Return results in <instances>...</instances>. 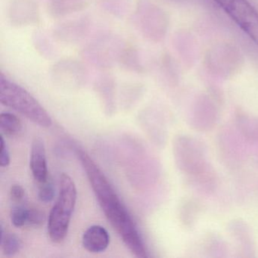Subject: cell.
Instances as JSON below:
<instances>
[{
	"mask_svg": "<svg viewBox=\"0 0 258 258\" xmlns=\"http://www.w3.org/2000/svg\"><path fill=\"white\" fill-rule=\"evenodd\" d=\"M258 46V13L247 0H214Z\"/></svg>",
	"mask_w": 258,
	"mask_h": 258,
	"instance_id": "cell-4",
	"label": "cell"
},
{
	"mask_svg": "<svg viewBox=\"0 0 258 258\" xmlns=\"http://www.w3.org/2000/svg\"><path fill=\"white\" fill-rule=\"evenodd\" d=\"M54 196H55V189L52 184L47 182L42 184L38 194L39 199L41 202L45 203L51 202L53 199Z\"/></svg>",
	"mask_w": 258,
	"mask_h": 258,
	"instance_id": "cell-11",
	"label": "cell"
},
{
	"mask_svg": "<svg viewBox=\"0 0 258 258\" xmlns=\"http://www.w3.org/2000/svg\"><path fill=\"white\" fill-rule=\"evenodd\" d=\"M110 243L108 231L102 226L94 225L86 230L83 235L84 248L92 253H99L106 250Z\"/></svg>",
	"mask_w": 258,
	"mask_h": 258,
	"instance_id": "cell-6",
	"label": "cell"
},
{
	"mask_svg": "<svg viewBox=\"0 0 258 258\" xmlns=\"http://www.w3.org/2000/svg\"><path fill=\"white\" fill-rule=\"evenodd\" d=\"M28 209L24 207H16L11 211V220L16 227H22L27 224Z\"/></svg>",
	"mask_w": 258,
	"mask_h": 258,
	"instance_id": "cell-9",
	"label": "cell"
},
{
	"mask_svg": "<svg viewBox=\"0 0 258 258\" xmlns=\"http://www.w3.org/2000/svg\"><path fill=\"white\" fill-rule=\"evenodd\" d=\"M22 242L20 238L14 233H5L4 227L1 226L0 246L2 247L4 253L7 256H13L20 250Z\"/></svg>",
	"mask_w": 258,
	"mask_h": 258,
	"instance_id": "cell-7",
	"label": "cell"
},
{
	"mask_svg": "<svg viewBox=\"0 0 258 258\" xmlns=\"http://www.w3.org/2000/svg\"><path fill=\"white\" fill-rule=\"evenodd\" d=\"M46 216L44 213L37 208L28 209L27 224L31 226H40L44 223Z\"/></svg>",
	"mask_w": 258,
	"mask_h": 258,
	"instance_id": "cell-10",
	"label": "cell"
},
{
	"mask_svg": "<svg viewBox=\"0 0 258 258\" xmlns=\"http://www.w3.org/2000/svg\"><path fill=\"white\" fill-rule=\"evenodd\" d=\"M30 167L34 179L43 184L47 182L48 168L46 149L41 139L35 138L31 146Z\"/></svg>",
	"mask_w": 258,
	"mask_h": 258,
	"instance_id": "cell-5",
	"label": "cell"
},
{
	"mask_svg": "<svg viewBox=\"0 0 258 258\" xmlns=\"http://www.w3.org/2000/svg\"><path fill=\"white\" fill-rule=\"evenodd\" d=\"M10 196L15 202H19L25 196V189L20 185H13L10 189Z\"/></svg>",
	"mask_w": 258,
	"mask_h": 258,
	"instance_id": "cell-13",
	"label": "cell"
},
{
	"mask_svg": "<svg viewBox=\"0 0 258 258\" xmlns=\"http://www.w3.org/2000/svg\"><path fill=\"white\" fill-rule=\"evenodd\" d=\"M10 154L4 136H1V152H0V165L1 167H8L10 164Z\"/></svg>",
	"mask_w": 258,
	"mask_h": 258,
	"instance_id": "cell-12",
	"label": "cell"
},
{
	"mask_svg": "<svg viewBox=\"0 0 258 258\" xmlns=\"http://www.w3.org/2000/svg\"><path fill=\"white\" fill-rule=\"evenodd\" d=\"M78 155L96 199L111 226L136 256L146 257L144 243L135 223L108 178L87 152L78 150Z\"/></svg>",
	"mask_w": 258,
	"mask_h": 258,
	"instance_id": "cell-1",
	"label": "cell"
},
{
	"mask_svg": "<svg viewBox=\"0 0 258 258\" xmlns=\"http://www.w3.org/2000/svg\"><path fill=\"white\" fill-rule=\"evenodd\" d=\"M77 196L76 185L73 179L66 173H62L60 178L59 196L51 210L48 222V232L53 242H61L67 235Z\"/></svg>",
	"mask_w": 258,
	"mask_h": 258,
	"instance_id": "cell-3",
	"label": "cell"
},
{
	"mask_svg": "<svg viewBox=\"0 0 258 258\" xmlns=\"http://www.w3.org/2000/svg\"><path fill=\"white\" fill-rule=\"evenodd\" d=\"M0 102L42 127H49L52 125L49 113L38 101L25 89L3 75L0 77Z\"/></svg>",
	"mask_w": 258,
	"mask_h": 258,
	"instance_id": "cell-2",
	"label": "cell"
},
{
	"mask_svg": "<svg viewBox=\"0 0 258 258\" xmlns=\"http://www.w3.org/2000/svg\"><path fill=\"white\" fill-rule=\"evenodd\" d=\"M0 129L4 135H16L22 131V122L15 114L2 113L0 115Z\"/></svg>",
	"mask_w": 258,
	"mask_h": 258,
	"instance_id": "cell-8",
	"label": "cell"
}]
</instances>
